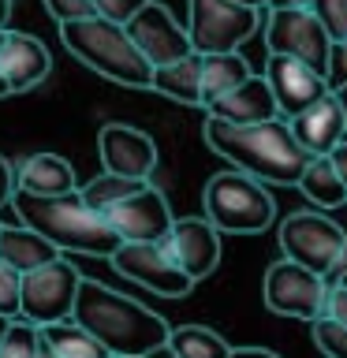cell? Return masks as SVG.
Segmentation results:
<instances>
[{"instance_id":"1","label":"cell","mask_w":347,"mask_h":358,"mask_svg":"<svg viewBox=\"0 0 347 358\" xmlns=\"http://www.w3.org/2000/svg\"><path fill=\"white\" fill-rule=\"evenodd\" d=\"M206 145L232 161L239 172L276 187H299L302 172L310 164V153L291 131V120H262V123H228L217 116H206L201 123Z\"/></svg>"},{"instance_id":"2","label":"cell","mask_w":347,"mask_h":358,"mask_svg":"<svg viewBox=\"0 0 347 358\" xmlns=\"http://www.w3.org/2000/svg\"><path fill=\"white\" fill-rule=\"evenodd\" d=\"M71 317L94 332L108 347L112 358H146L157 347H164L168 336H172L161 313H153L139 299H127L86 276H83V287H78Z\"/></svg>"},{"instance_id":"3","label":"cell","mask_w":347,"mask_h":358,"mask_svg":"<svg viewBox=\"0 0 347 358\" xmlns=\"http://www.w3.org/2000/svg\"><path fill=\"white\" fill-rule=\"evenodd\" d=\"M15 213L22 224L41 231L52 246L67 254H90V257H112L123 246V239L112 231L105 213H97L83 198V190H67V194L38 198V194H19L15 190Z\"/></svg>"},{"instance_id":"4","label":"cell","mask_w":347,"mask_h":358,"mask_svg":"<svg viewBox=\"0 0 347 358\" xmlns=\"http://www.w3.org/2000/svg\"><path fill=\"white\" fill-rule=\"evenodd\" d=\"M60 41L78 64H86L108 83H120L127 90H153V64L134 45L127 22H112L105 15L75 19L60 27Z\"/></svg>"},{"instance_id":"5","label":"cell","mask_w":347,"mask_h":358,"mask_svg":"<svg viewBox=\"0 0 347 358\" xmlns=\"http://www.w3.org/2000/svg\"><path fill=\"white\" fill-rule=\"evenodd\" d=\"M201 209L228 235H257L276 220V201L269 187L239 168L209 176L206 190H201Z\"/></svg>"},{"instance_id":"6","label":"cell","mask_w":347,"mask_h":358,"mask_svg":"<svg viewBox=\"0 0 347 358\" xmlns=\"http://www.w3.org/2000/svg\"><path fill=\"white\" fill-rule=\"evenodd\" d=\"M280 250L288 262L340 280L347 268V231L321 209H295L280 220Z\"/></svg>"},{"instance_id":"7","label":"cell","mask_w":347,"mask_h":358,"mask_svg":"<svg viewBox=\"0 0 347 358\" xmlns=\"http://www.w3.org/2000/svg\"><path fill=\"white\" fill-rule=\"evenodd\" d=\"M257 30V8L239 0H187V34L194 52H239Z\"/></svg>"},{"instance_id":"8","label":"cell","mask_w":347,"mask_h":358,"mask_svg":"<svg viewBox=\"0 0 347 358\" xmlns=\"http://www.w3.org/2000/svg\"><path fill=\"white\" fill-rule=\"evenodd\" d=\"M262 299L273 313H280V317L318 321L325 313V299H329V276L280 257V262H273L265 268Z\"/></svg>"},{"instance_id":"9","label":"cell","mask_w":347,"mask_h":358,"mask_svg":"<svg viewBox=\"0 0 347 358\" xmlns=\"http://www.w3.org/2000/svg\"><path fill=\"white\" fill-rule=\"evenodd\" d=\"M265 49L269 56H291L321 75H329V56H332V38L321 27V19L310 8H280L269 11L265 22Z\"/></svg>"},{"instance_id":"10","label":"cell","mask_w":347,"mask_h":358,"mask_svg":"<svg viewBox=\"0 0 347 358\" xmlns=\"http://www.w3.org/2000/svg\"><path fill=\"white\" fill-rule=\"evenodd\" d=\"M78 287H83V273L67 262V257H56V262L34 268V273H22V313L34 324H56L67 321L75 313V299Z\"/></svg>"},{"instance_id":"11","label":"cell","mask_w":347,"mask_h":358,"mask_svg":"<svg viewBox=\"0 0 347 358\" xmlns=\"http://www.w3.org/2000/svg\"><path fill=\"white\" fill-rule=\"evenodd\" d=\"M108 262L116 265L120 276L134 280V284H142L146 291H153L161 299H183L198 284L164 243H123Z\"/></svg>"},{"instance_id":"12","label":"cell","mask_w":347,"mask_h":358,"mask_svg":"<svg viewBox=\"0 0 347 358\" xmlns=\"http://www.w3.org/2000/svg\"><path fill=\"white\" fill-rule=\"evenodd\" d=\"M105 217L123 243H164L176 224L172 209H168V198L153 183H146L131 198H123L120 206H112Z\"/></svg>"},{"instance_id":"13","label":"cell","mask_w":347,"mask_h":358,"mask_svg":"<svg viewBox=\"0 0 347 358\" xmlns=\"http://www.w3.org/2000/svg\"><path fill=\"white\" fill-rule=\"evenodd\" d=\"M127 34L134 38V45H139L142 56L153 67L176 64V60H183V56L194 52L187 27L164 4H157V0H150L134 19H127Z\"/></svg>"},{"instance_id":"14","label":"cell","mask_w":347,"mask_h":358,"mask_svg":"<svg viewBox=\"0 0 347 358\" xmlns=\"http://www.w3.org/2000/svg\"><path fill=\"white\" fill-rule=\"evenodd\" d=\"M97 157L112 176L150 179L157 172V142L131 123H105L97 131Z\"/></svg>"},{"instance_id":"15","label":"cell","mask_w":347,"mask_h":358,"mask_svg":"<svg viewBox=\"0 0 347 358\" xmlns=\"http://www.w3.org/2000/svg\"><path fill=\"white\" fill-rule=\"evenodd\" d=\"M265 78L276 94V108L284 120H295L299 112H306L310 105H318L325 94H332L329 78L318 67L291 60V56H269L265 64Z\"/></svg>"},{"instance_id":"16","label":"cell","mask_w":347,"mask_h":358,"mask_svg":"<svg viewBox=\"0 0 347 358\" xmlns=\"http://www.w3.org/2000/svg\"><path fill=\"white\" fill-rule=\"evenodd\" d=\"M220 228L209 217H179L168 231L164 246L194 280H206L220 265Z\"/></svg>"},{"instance_id":"17","label":"cell","mask_w":347,"mask_h":358,"mask_svg":"<svg viewBox=\"0 0 347 358\" xmlns=\"http://www.w3.org/2000/svg\"><path fill=\"white\" fill-rule=\"evenodd\" d=\"M52 71V56L41 45V38L22 30H8L4 45H0V75L8 78L11 94H27V90L41 86Z\"/></svg>"},{"instance_id":"18","label":"cell","mask_w":347,"mask_h":358,"mask_svg":"<svg viewBox=\"0 0 347 358\" xmlns=\"http://www.w3.org/2000/svg\"><path fill=\"white\" fill-rule=\"evenodd\" d=\"M291 131H295V138L302 142V150L310 157L332 153V145L347 138V116H344V105H340V97H336V90L325 94L318 105H310L306 112H299V116L291 120Z\"/></svg>"},{"instance_id":"19","label":"cell","mask_w":347,"mask_h":358,"mask_svg":"<svg viewBox=\"0 0 347 358\" xmlns=\"http://www.w3.org/2000/svg\"><path fill=\"white\" fill-rule=\"evenodd\" d=\"M206 116H217V120H228V123H262V120H276L280 108H276V94H273V86H269V78L250 75L243 86H235L232 94L213 101L206 108Z\"/></svg>"},{"instance_id":"20","label":"cell","mask_w":347,"mask_h":358,"mask_svg":"<svg viewBox=\"0 0 347 358\" xmlns=\"http://www.w3.org/2000/svg\"><path fill=\"white\" fill-rule=\"evenodd\" d=\"M15 187H19V194L52 198V194L78 190V179H75V168H71L67 157H60V153H27L15 164Z\"/></svg>"},{"instance_id":"21","label":"cell","mask_w":347,"mask_h":358,"mask_svg":"<svg viewBox=\"0 0 347 358\" xmlns=\"http://www.w3.org/2000/svg\"><path fill=\"white\" fill-rule=\"evenodd\" d=\"M60 254V246H52L30 224H4V231H0V262H8L19 273H34V268L56 262Z\"/></svg>"},{"instance_id":"22","label":"cell","mask_w":347,"mask_h":358,"mask_svg":"<svg viewBox=\"0 0 347 358\" xmlns=\"http://www.w3.org/2000/svg\"><path fill=\"white\" fill-rule=\"evenodd\" d=\"M201 60H206L201 52H190L176 64L153 67V90L179 105H206L201 101Z\"/></svg>"},{"instance_id":"23","label":"cell","mask_w":347,"mask_h":358,"mask_svg":"<svg viewBox=\"0 0 347 358\" xmlns=\"http://www.w3.org/2000/svg\"><path fill=\"white\" fill-rule=\"evenodd\" d=\"M250 75L254 71L246 67L243 52H213V56H206V60H201V101H206V105L201 108H209L217 97L232 94V90L243 86Z\"/></svg>"},{"instance_id":"24","label":"cell","mask_w":347,"mask_h":358,"mask_svg":"<svg viewBox=\"0 0 347 358\" xmlns=\"http://www.w3.org/2000/svg\"><path fill=\"white\" fill-rule=\"evenodd\" d=\"M299 190L318 209H340V206H347V183L340 179V172H336V164L329 161V153L310 157L306 172H302V179H299Z\"/></svg>"},{"instance_id":"25","label":"cell","mask_w":347,"mask_h":358,"mask_svg":"<svg viewBox=\"0 0 347 358\" xmlns=\"http://www.w3.org/2000/svg\"><path fill=\"white\" fill-rule=\"evenodd\" d=\"M41 336H45V343H49L60 358H112L108 347L101 343L90 329H83L75 317L56 321V324H45Z\"/></svg>"},{"instance_id":"26","label":"cell","mask_w":347,"mask_h":358,"mask_svg":"<svg viewBox=\"0 0 347 358\" xmlns=\"http://www.w3.org/2000/svg\"><path fill=\"white\" fill-rule=\"evenodd\" d=\"M168 347L179 358H232V351H235L220 332L206 329V324H179L168 336Z\"/></svg>"},{"instance_id":"27","label":"cell","mask_w":347,"mask_h":358,"mask_svg":"<svg viewBox=\"0 0 347 358\" xmlns=\"http://www.w3.org/2000/svg\"><path fill=\"white\" fill-rule=\"evenodd\" d=\"M150 179H127V176H112V172H101L94 176L90 183H83L78 190H83V198L94 206L97 213H108L112 206H120L123 198H131L134 190H142Z\"/></svg>"},{"instance_id":"28","label":"cell","mask_w":347,"mask_h":358,"mask_svg":"<svg viewBox=\"0 0 347 358\" xmlns=\"http://www.w3.org/2000/svg\"><path fill=\"white\" fill-rule=\"evenodd\" d=\"M41 324H34L27 317H11L4 340H0V358H38L41 355Z\"/></svg>"},{"instance_id":"29","label":"cell","mask_w":347,"mask_h":358,"mask_svg":"<svg viewBox=\"0 0 347 358\" xmlns=\"http://www.w3.org/2000/svg\"><path fill=\"white\" fill-rule=\"evenodd\" d=\"M313 343L325 358H347V324L318 317L313 321Z\"/></svg>"},{"instance_id":"30","label":"cell","mask_w":347,"mask_h":358,"mask_svg":"<svg viewBox=\"0 0 347 358\" xmlns=\"http://www.w3.org/2000/svg\"><path fill=\"white\" fill-rule=\"evenodd\" d=\"M310 11L321 19V27L329 30L332 45L347 41V0H310Z\"/></svg>"},{"instance_id":"31","label":"cell","mask_w":347,"mask_h":358,"mask_svg":"<svg viewBox=\"0 0 347 358\" xmlns=\"http://www.w3.org/2000/svg\"><path fill=\"white\" fill-rule=\"evenodd\" d=\"M22 313V273L0 262V317H19Z\"/></svg>"},{"instance_id":"32","label":"cell","mask_w":347,"mask_h":358,"mask_svg":"<svg viewBox=\"0 0 347 358\" xmlns=\"http://www.w3.org/2000/svg\"><path fill=\"white\" fill-rule=\"evenodd\" d=\"M45 4V11L60 22H75V19H90V15H97V8L90 4V0H41Z\"/></svg>"},{"instance_id":"33","label":"cell","mask_w":347,"mask_h":358,"mask_svg":"<svg viewBox=\"0 0 347 358\" xmlns=\"http://www.w3.org/2000/svg\"><path fill=\"white\" fill-rule=\"evenodd\" d=\"M90 4L97 8V15H105V19H112V22H127V19L139 15V11L150 4V0H90Z\"/></svg>"},{"instance_id":"34","label":"cell","mask_w":347,"mask_h":358,"mask_svg":"<svg viewBox=\"0 0 347 358\" xmlns=\"http://www.w3.org/2000/svg\"><path fill=\"white\" fill-rule=\"evenodd\" d=\"M321 317L347 324V284H344V280H332V284H329V299H325V313H321Z\"/></svg>"},{"instance_id":"35","label":"cell","mask_w":347,"mask_h":358,"mask_svg":"<svg viewBox=\"0 0 347 358\" xmlns=\"http://www.w3.org/2000/svg\"><path fill=\"white\" fill-rule=\"evenodd\" d=\"M329 86L332 90H340V86H347V41H340V45H332V56H329Z\"/></svg>"},{"instance_id":"36","label":"cell","mask_w":347,"mask_h":358,"mask_svg":"<svg viewBox=\"0 0 347 358\" xmlns=\"http://www.w3.org/2000/svg\"><path fill=\"white\" fill-rule=\"evenodd\" d=\"M15 164L8 161L4 153H0V209L4 206H11V201H15Z\"/></svg>"},{"instance_id":"37","label":"cell","mask_w":347,"mask_h":358,"mask_svg":"<svg viewBox=\"0 0 347 358\" xmlns=\"http://www.w3.org/2000/svg\"><path fill=\"white\" fill-rule=\"evenodd\" d=\"M329 161L336 164V172H340V179H344V183H347V138L332 145V153H329Z\"/></svg>"},{"instance_id":"38","label":"cell","mask_w":347,"mask_h":358,"mask_svg":"<svg viewBox=\"0 0 347 358\" xmlns=\"http://www.w3.org/2000/svg\"><path fill=\"white\" fill-rule=\"evenodd\" d=\"M232 358H280L273 351H265V347H235Z\"/></svg>"},{"instance_id":"39","label":"cell","mask_w":347,"mask_h":358,"mask_svg":"<svg viewBox=\"0 0 347 358\" xmlns=\"http://www.w3.org/2000/svg\"><path fill=\"white\" fill-rule=\"evenodd\" d=\"M280 8H310V0H269V11H280Z\"/></svg>"},{"instance_id":"40","label":"cell","mask_w":347,"mask_h":358,"mask_svg":"<svg viewBox=\"0 0 347 358\" xmlns=\"http://www.w3.org/2000/svg\"><path fill=\"white\" fill-rule=\"evenodd\" d=\"M146 358H179V355H176L172 347L164 343V347H157V351H150V355H146Z\"/></svg>"},{"instance_id":"41","label":"cell","mask_w":347,"mask_h":358,"mask_svg":"<svg viewBox=\"0 0 347 358\" xmlns=\"http://www.w3.org/2000/svg\"><path fill=\"white\" fill-rule=\"evenodd\" d=\"M11 19V0H0V27H8Z\"/></svg>"},{"instance_id":"42","label":"cell","mask_w":347,"mask_h":358,"mask_svg":"<svg viewBox=\"0 0 347 358\" xmlns=\"http://www.w3.org/2000/svg\"><path fill=\"white\" fill-rule=\"evenodd\" d=\"M38 358H60V355H56V351H52L49 343H41V355H38Z\"/></svg>"},{"instance_id":"43","label":"cell","mask_w":347,"mask_h":358,"mask_svg":"<svg viewBox=\"0 0 347 358\" xmlns=\"http://www.w3.org/2000/svg\"><path fill=\"white\" fill-rule=\"evenodd\" d=\"M336 97H340V105H344V116H347V86L336 90Z\"/></svg>"},{"instance_id":"44","label":"cell","mask_w":347,"mask_h":358,"mask_svg":"<svg viewBox=\"0 0 347 358\" xmlns=\"http://www.w3.org/2000/svg\"><path fill=\"white\" fill-rule=\"evenodd\" d=\"M8 94H11V90H8V78L0 75V97H8Z\"/></svg>"},{"instance_id":"45","label":"cell","mask_w":347,"mask_h":358,"mask_svg":"<svg viewBox=\"0 0 347 358\" xmlns=\"http://www.w3.org/2000/svg\"><path fill=\"white\" fill-rule=\"evenodd\" d=\"M8 324H11V317H0V340H4V332H8Z\"/></svg>"},{"instance_id":"46","label":"cell","mask_w":347,"mask_h":358,"mask_svg":"<svg viewBox=\"0 0 347 358\" xmlns=\"http://www.w3.org/2000/svg\"><path fill=\"white\" fill-rule=\"evenodd\" d=\"M239 4H250V8H262V4H269V0H239Z\"/></svg>"},{"instance_id":"47","label":"cell","mask_w":347,"mask_h":358,"mask_svg":"<svg viewBox=\"0 0 347 358\" xmlns=\"http://www.w3.org/2000/svg\"><path fill=\"white\" fill-rule=\"evenodd\" d=\"M4 38H8V30H4V27H0V45H4Z\"/></svg>"},{"instance_id":"48","label":"cell","mask_w":347,"mask_h":358,"mask_svg":"<svg viewBox=\"0 0 347 358\" xmlns=\"http://www.w3.org/2000/svg\"><path fill=\"white\" fill-rule=\"evenodd\" d=\"M340 280H344V284H347V268H344V273H340Z\"/></svg>"},{"instance_id":"49","label":"cell","mask_w":347,"mask_h":358,"mask_svg":"<svg viewBox=\"0 0 347 358\" xmlns=\"http://www.w3.org/2000/svg\"><path fill=\"white\" fill-rule=\"evenodd\" d=\"M0 231H4V224H0Z\"/></svg>"}]
</instances>
